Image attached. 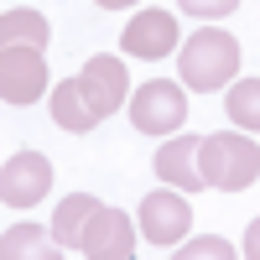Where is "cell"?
Returning <instances> with one entry per match:
<instances>
[{"mask_svg":"<svg viewBox=\"0 0 260 260\" xmlns=\"http://www.w3.org/2000/svg\"><path fill=\"white\" fill-rule=\"evenodd\" d=\"M177 73H182V89H192V94H219L224 83H234V73H240V42H234L224 26L192 31L182 42Z\"/></svg>","mask_w":260,"mask_h":260,"instance_id":"cell-1","label":"cell"},{"mask_svg":"<svg viewBox=\"0 0 260 260\" xmlns=\"http://www.w3.org/2000/svg\"><path fill=\"white\" fill-rule=\"evenodd\" d=\"M198 172L203 187H224V192H245L260 177V146L240 130H219V136H203L198 146Z\"/></svg>","mask_w":260,"mask_h":260,"instance_id":"cell-2","label":"cell"},{"mask_svg":"<svg viewBox=\"0 0 260 260\" xmlns=\"http://www.w3.org/2000/svg\"><path fill=\"white\" fill-rule=\"evenodd\" d=\"M187 120V94L182 83L172 78H151L136 89V99H130V125L141 130V136H177Z\"/></svg>","mask_w":260,"mask_h":260,"instance_id":"cell-3","label":"cell"},{"mask_svg":"<svg viewBox=\"0 0 260 260\" xmlns=\"http://www.w3.org/2000/svg\"><path fill=\"white\" fill-rule=\"evenodd\" d=\"M52 192V161L42 151H16L0 172V198L6 208H37Z\"/></svg>","mask_w":260,"mask_h":260,"instance_id":"cell-4","label":"cell"},{"mask_svg":"<svg viewBox=\"0 0 260 260\" xmlns=\"http://www.w3.org/2000/svg\"><path fill=\"white\" fill-rule=\"evenodd\" d=\"M136 224L151 245H177L182 234L192 229V208L177 187H156V192H146L141 198V213H136Z\"/></svg>","mask_w":260,"mask_h":260,"instance_id":"cell-5","label":"cell"},{"mask_svg":"<svg viewBox=\"0 0 260 260\" xmlns=\"http://www.w3.org/2000/svg\"><path fill=\"white\" fill-rule=\"evenodd\" d=\"M42 89H47L42 47H0V99L6 104H37Z\"/></svg>","mask_w":260,"mask_h":260,"instance_id":"cell-6","label":"cell"},{"mask_svg":"<svg viewBox=\"0 0 260 260\" xmlns=\"http://www.w3.org/2000/svg\"><path fill=\"white\" fill-rule=\"evenodd\" d=\"M78 83H83V99L94 104L99 120H110L130 99V68H125V57H110V52H94L89 62H83Z\"/></svg>","mask_w":260,"mask_h":260,"instance_id":"cell-7","label":"cell"},{"mask_svg":"<svg viewBox=\"0 0 260 260\" xmlns=\"http://www.w3.org/2000/svg\"><path fill=\"white\" fill-rule=\"evenodd\" d=\"M78 255L83 260H130L136 255V219L120 208H99L78 240Z\"/></svg>","mask_w":260,"mask_h":260,"instance_id":"cell-8","label":"cell"},{"mask_svg":"<svg viewBox=\"0 0 260 260\" xmlns=\"http://www.w3.org/2000/svg\"><path fill=\"white\" fill-rule=\"evenodd\" d=\"M125 57H141V62H156V57H172V47H177V16L151 6V11H136V21L125 26L120 37Z\"/></svg>","mask_w":260,"mask_h":260,"instance_id":"cell-9","label":"cell"},{"mask_svg":"<svg viewBox=\"0 0 260 260\" xmlns=\"http://www.w3.org/2000/svg\"><path fill=\"white\" fill-rule=\"evenodd\" d=\"M198 146H203V136H177V141H161V151H156V177L167 182V187H177V192H198L203 187V172H198Z\"/></svg>","mask_w":260,"mask_h":260,"instance_id":"cell-10","label":"cell"},{"mask_svg":"<svg viewBox=\"0 0 260 260\" xmlns=\"http://www.w3.org/2000/svg\"><path fill=\"white\" fill-rule=\"evenodd\" d=\"M104 203L99 198H89V192H68L57 208H52V240L62 245V250H78V240H83V229L94 224V213H99Z\"/></svg>","mask_w":260,"mask_h":260,"instance_id":"cell-11","label":"cell"},{"mask_svg":"<svg viewBox=\"0 0 260 260\" xmlns=\"http://www.w3.org/2000/svg\"><path fill=\"white\" fill-rule=\"evenodd\" d=\"M0 260H62V245L42 224H11L0 240Z\"/></svg>","mask_w":260,"mask_h":260,"instance_id":"cell-12","label":"cell"},{"mask_svg":"<svg viewBox=\"0 0 260 260\" xmlns=\"http://www.w3.org/2000/svg\"><path fill=\"white\" fill-rule=\"evenodd\" d=\"M52 120L62 125V130H94L99 125V115H94V104L83 99V83L78 78H62V83H52Z\"/></svg>","mask_w":260,"mask_h":260,"instance_id":"cell-13","label":"cell"},{"mask_svg":"<svg viewBox=\"0 0 260 260\" xmlns=\"http://www.w3.org/2000/svg\"><path fill=\"white\" fill-rule=\"evenodd\" d=\"M0 47H47V16L26 6L0 11Z\"/></svg>","mask_w":260,"mask_h":260,"instance_id":"cell-14","label":"cell"},{"mask_svg":"<svg viewBox=\"0 0 260 260\" xmlns=\"http://www.w3.org/2000/svg\"><path fill=\"white\" fill-rule=\"evenodd\" d=\"M224 115L240 125V136H245V130H260V78H240V83H229Z\"/></svg>","mask_w":260,"mask_h":260,"instance_id":"cell-15","label":"cell"},{"mask_svg":"<svg viewBox=\"0 0 260 260\" xmlns=\"http://www.w3.org/2000/svg\"><path fill=\"white\" fill-rule=\"evenodd\" d=\"M172 260H240V255H234V245L224 234H198V240H187Z\"/></svg>","mask_w":260,"mask_h":260,"instance_id":"cell-16","label":"cell"},{"mask_svg":"<svg viewBox=\"0 0 260 260\" xmlns=\"http://www.w3.org/2000/svg\"><path fill=\"white\" fill-rule=\"evenodd\" d=\"M245 260H260V213L245 224Z\"/></svg>","mask_w":260,"mask_h":260,"instance_id":"cell-17","label":"cell"}]
</instances>
